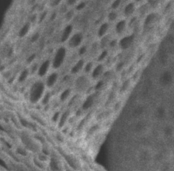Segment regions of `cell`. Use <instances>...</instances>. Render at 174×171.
Masks as SVG:
<instances>
[{"instance_id":"obj_17","label":"cell","mask_w":174,"mask_h":171,"mask_svg":"<svg viewBox=\"0 0 174 171\" xmlns=\"http://www.w3.org/2000/svg\"><path fill=\"white\" fill-rule=\"evenodd\" d=\"M50 168L51 169L52 171H59L60 166L58 164V162L56 159L52 158L50 161Z\"/></svg>"},{"instance_id":"obj_27","label":"cell","mask_w":174,"mask_h":171,"mask_svg":"<svg viewBox=\"0 0 174 171\" xmlns=\"http://www.w3.org/2000/svg\"><path fill=\"white\" fill-rule=\"evenodd\" d=\"M39 37H40V35H39V33H35V34H33L32 35V37H31V42H36V41L38 39Z\"/></svg>"},{"instance_id":"obj_13","label":"cell","mask_w":174,"mask_h":171,"mask_svg":"<svg viewBox=\"0 0 174 171\" xmlns=\"http://www.w3.org/2000/svg\"><path fill=\"white\" fill-rule=\"evenodd\" d=\"M109 29V25L108 23H104L101 25L98 31V35L99 37H104L106 34Z\"/></svg>"},{"instance_id":"obj_4","label":"cell","mask_w":174,"mask_h":171,"mask_svg":"<svg viewBox=\"0 0 174 171\" xmlns=\"http://www.w3.org/2000/svg\"><path fill=\"white\" fill-rule=\"evenodd\" d=\"M51 66V61H49V60H46V61H44L43 63L41 64V65L38 67V75L40 77L44 76L45 75L47 74L48 71L49 70L50 67Z\"/></svg>"},{"instance_id":"obj_18","label":"cell","mask_w":174,"mask_h":171,"mask_svg":"<svg viewBox=\"0 0 174 171\" xmlns=\"http://www.w3.org/2000/svg\"><path fill=\"white\" fill-rule=\"evenodd\" d=\"M71 94V90L70 89H67L63 91L61 93V96H60V99H61V101H65L68 99L69 96H70Z\"/></svg>"},{"instance_id":"obj_19","label":"cell","mask_w":174,"mask_h":171,"mask_svg":"<svg viewBox=\"0 0 174 171\" xmlns=\"http://www.w3.org/2000/svg\"><path fill=\"white\" fill-rule=\"evenodd\" d=\"M87 79L85 78H84L83 76L80 77L77 80V81H76V84H77L78 87H85L86 86V84H87Z\"/></svg>"},{"instance_id":"obj_20","label":"cell","mask_w":174,"mask_h":171,"mask_svg":"<svg viewBox=\"0 0 174 171\" xmlns=\"http://www.w3.org/2000/svg\"><path fill=\"white\" fill-rule=\"evenodd\" d=\"M65 159H66L67 162L68 163V164L70 165V166L72 167V168H74V169L76 168V164L75 161H74V158L71 157V156L66 155V156H65Z\"/></svg>"},{"instance_id":"obj_22","label":"cell","mask_w":174,"mask_h":171,"mask_svg":"<svg viewBox=\"0 0 174 171\" xmlns=\"http://www.w3.org/2000/svg\"><path fill=\"white\" fill-rule=\"evenodd\" d=\"M118 17V14L115 11H111L108 15V19H109L110 21H115L116 19Z\"/></svg>"},{"instance_id":"obj_30","label":"cell","mask_w":174,"mask_h":171,"mask_svg":"<svg viewBox=\"0 0 174 171\" xmlns=\"http://www.w3.org/2000/svg\"><path fill=\"white\" fill-rule=\"evenodd\" d=\"M0 166H1V167H3V168H5V169H8V166H7V164H6V163L5 161H4L3 159H0Z\"/></svg>"},{"instance_id":"obj_12","label":"cell","mask_w":174,"mask_h":171,"mask_svg":"<svg viewBox=\"0 0 174 171\" xmlns=\"http://www.w3.org/2000/svg\"><path fill=\"white\" fill-rule=\"evenodd\" d=\"M30 29H31V24H30V23H27L24 24L20 30L19 36L20 37H23L25 36V35H27L28 32L29 31Z\"/></svg>"},{"instance_id":"obj_35","label":"cell","mask_w":174,"mask_h":171,"mask_svg":"<svg viewBox=\"0 0 174 171\" xmlns=\"http://www.w3.org/2000/svg\"><path fill=\"white\" fill-rule=\"evenodd\" d=\"M103 84H104V82H103V81H99L98 82V84H97L96 88H97V89H99V88H101V87H102Z\"/></svg>"},{"instance_id":"obj_5","label":"cell","mask_w":174,"mask_h":171,"mask_svg":"<svg viewBox=\"0 0 174 171\" xmlns=\"http://www.w3.org/2000/svg\"><path fill=\"white\" fill-rule=\"evenodd\" d=\"M58 80V74L56 72H53L51 74L49 75L47 78H46V82L44 84L47 87L51 88L56 84Z\"/></svg>"},{"instance_id":"obj_33","label":"cell","mask_w":174,"mask_h":171,"mask_svg":"<svg viewBox=\"0 0 174 171\" xmlns=\"http://www.w3.org/2000/svg\"><path fill=\"white\" fill-rule=\"evenodd\" d=\"M73 15H74V13H73L72 11H69V12H67L66 15V18L67 20H70V19L72 18Z\"/></svg>"},{"instance_id":"obj_2","label":"cell","mask_w":174,"mask_h":171,"mask_svg":"<svg viewBox=\"0 0 174 171\" xmlns=\"http://www.w3.org/2000/svg\"><path fill=\"white\" fill-rule=\"evenodd\" d=\"M67 55V50L64 46H61L56 51L54 56L51 66L54 69H58L64 63Z\"/></svg>"},{"instance_id":"obj_16","label":"cell","mask_w":174,"mask_h":171,"mask_svg":"<svg viewBox=\"0 0 174 171\" xmlns=\"http://www.w3.org/2000/svg\"><path fill=\"white\" fill-rule=\"evenodd\" d=\"M29 69H24L23 71H22V72L20 73V74L19 76V78H18L19 82H22L25 81V80H27V78H28V76H29Z\"/></svg>"},{"instance_id":"obj_3","label":"cell","mask_w":174,"mask_h":171,"mask_svg":"<svg viewBox=\"0 0 174 171\" xmlns=\"http://www.w3.org/2000/svg\"><path fill=\"white\" fill-rule=\"evenodd\" d=\"M83 36L81 33H76L71 35L68 39V44L71 48H76L83 42Z\"/></svg>"},{"instance_id":"obj_6","label":"cell","mask_w":174,"mask_h":171,"mask_svg":"<svg viewBox=\"0 0 174 171\" xmlns=\"http://www.w3.org/2000/svg\"><path fill=\"white\" fill-rule=\"evenodd\" d=\"M134 40L133 35H129V36L124 37L123 39H121L119 45L122 49H127L131 46Z\"/></svg>"},{"instance_id":"obj_7","label":"cell","mask_w":174,"mask_h":171,"mask_svg":"<svg viewBox=\"0 0 174 171\" xmlns=\"http://www.w3.org/2000/svg\"><path fill=\"white\" fill-rule=\"evenodd\" d=\"M73 31V27L72 25H67L66 27L63 29L61 33V41L62 42H65L70 39L72 35V32Z\"/></svg>"},{"instance_id":"obj_10","label":"cell","mask_w":174,"mask_h":171,"mask_svg":"<svg viewBox=\"0 0 174 171\" xmlns=\"http://www.w3.org/2000/svg\"><path fill=\"white\" fill-rule=\"evenodd\" d=\"M126 22L125 20H121L120 22H119L117 24V25L115 26V30L117 33L118 34H121L122 33L124 30L126 29Z\"/></svg>"},{"instance_id":"obj_34","label":"cell","mask_w":174,"mask_h":171,"mask_svg":"<svg viewBox=\"0 0 174 171\" xmlns=\"http://www.w3.org/2000/svg\"><path fill=\"white\" fill-rule=\"evenodd\" d=\"M128 84H129V81H128V80H127V81H126V82H124V83L123 84V86H122V89H123V90L126 89L128 87Z\"/></svg>"},{"instance_id":"obj_40","label":"cell","mask_w":174,"mask_h":171,"mask_svg":"<svg viewBox=\"0 0 174 171\" xmlns=\"http://www.w3.org/2000/svg\"><path fill=\"white\" fill-rule=\"evenodd\" d=\"M76 2V1H67V3L68 4H70V6H72V4H75Z\"/></svg>"},{"instance_id":"obj_9","label":"cell","mask_w":174,"mask_h":171,"mask_svg":"<svg viewBox=\"0 0 174 171\" xmlns=\"http://www.w3.org/2000/svg\"><path fill=\"white\" fill-rule=\"evenodd\" d=\"M104 66L102 65H97L92 71V75L93 78L94 79L98 78L99 76H101L103 73H104Z\"/></svg>"},{"instance_id":"obj_1","label":"cell","mask_w":174,"mask_h":171,"mask_svg":"<svg viewBox=\"0 0 174 171\" xmlns=\"http://www.w3.org/2000/svg\"><path fill=\"white\" fill-rule=\"evenodd\" d=\"M45 91V84L42 81L35 82L29 91V99L31 103H36L42 99Z\"/></svg>"},{"instance_id":"obj_25","label":"cell","mask_w":174,"mask_h":171,"mask_svg":"<svg viewBox=\"0 0 174 171\" xmlns=\"http://www.w3.org/2000/svg\"><path fill=\"white\" fill-rule=\"evenodd\" d=\"M107 56H108V51H103L100 54V56H99L98 61H104L105 58L107 57Z\"/></svg>"},{"instance_id":"obj_8","label":"cell","mask_w":174,"mask_h":171,"mask_svg":"<svg viewBox=\"0 0 174 171\" xmlns=\"http://www.w3.org/2000/svg\"><path fill=\"white\" fill-rule=\"evenodd\" d=\"M85 66V61L83 59H80L78 62H76L75 65L72 67V68L71 69V73L73 74H76L78 72H80L84 68Z\"/></svg>"},{"instance_id":"obj_14","label":"cell","mask_w":174,"mask_h":171,"mask_svg":"<svg viewBox=\"0 0 174 171\" xmlns=\"http://www.w3.org/2000/svg\"><path fill=\"white\" fill-rule=\"evenodd\" d=\"M93 103H94V97H93V96H89L83 103V108L84 110H87L92 106Z\"/></svg>"},{"instance_id":"obj_31","label":"cell","mask_w":174,"mask_h":171,"mask_svg":"<svg viewBox=\"0 0 174 171\" xmlns=\"http://www.w3.org/2000/svg\"><path fill=\"white\" fill-rule=\"evenodd\" d=\"M85 6V3L81 2V3H80L78 5H77V6H76V9H77V10H78V11L82 10V9L84 8V7Z\"/></svg>"},{"instance_id":"obj_23","label":"cell","mask_w":174,"mask_h":171,"mask_svg":"<svg viewBox=\"0 0 174 171\" xmlns=\"http://www.w3.org/2000/svg\"><path fill=\"white\" fill-rule=\"evenodd\" d=\"M92 67H93V64L91 62H89L87 63L86 65L84 66V71L85 73H89L90 71L92 70Z\"/></svg>"},{"instance_id":"obj_24","label":"cell","mask_w":174,"mask_h":171,"mask_svg":"<svg viewBox=\"0 0 174 171\" xmlns=\"http://www.w3.org/2000/svg\"><path fill=\"white\" fill-rule=\"evenodd\" d=\"M155 19V15H154V14L149 15L147 18V19H146L145 24H149L151 23V22H153V21H154Z\"/></svg>"},{"instance_id":"obj_32","label":"cell","mask_w":174,"mask_h":171,"mask_svg":"<svg viewBox=\"0 0 174 171\" xmlns=\"http://www.w3.org/2000/svg\"><path fill=\"white\" fill-rule=\"evenodd\" d=\"M35 58V54H34V53L32 54V55H31V56H29V58L27 59V63H31V62H33V61H34Z\"/></svg>"},{"instance_id":"obj_11","label":"cell","mask_w":174,"mask_h":171,"mask_svg":"<svg viewBox=\"0 0 174 171\" xmlns=\"http://www.w3.org/2000/svg\"><path fill=\"white\" fill-rule=\"evenodd\" d=\"M69 116H70V111H66L64 113L62 114V115L59 118L58 121V126L59 127H63V125H65V123H66L67 120L68 119Z\"/></svg>"},{"instance_id":"obj_36","label":"cell","mask_w":174,"mask_h":171,"mask_svg":"<svg viewBox=\"0 0 174 171\" xmlns=\"http://www.w3.org/2000/svg\"><path fill=\"white\" fill-rule=\"evenodd\" d=\"M123 63H121L118 64V65L117 67V70H121V69L123 68Z\"/></svg>"},{"instance_id":"obj_21","label":"cell","mask_w":174,"mask_h":171,"mask_svg":"<svg viewBox=\"0 0 174 171\" xmlns=\"http://www.w3.org/2000/svg\"><path fill=\"white\" fill-rule=\"evenodd\" d=\"M51 93L50 92H46V93L44 94L42 96V103L43 105H46L47 103L49 102L50 99H51Z\"/></svg>"},{"instance_id":"obj_15","label":"cell","mask_w":174,"mask_h":171,"mask_svg":"<svg viewBox=\"0 0 174 171\" xmlns=\"http://www.w3.org/2000/svg\"><path fill=\"white\" fill-rule=\"evenodd\" d=\"M135 9V6L133 3H130L128 5H126V6L124 8V13L125 15L127 16L130 15L132 13H134Z\"/></svg>"},{"instance_id":"obj_38","label":"cell","mask_w":174,"mask_h":171,"mask_svg":"<svg viewBox=\"0 0 174 171\" xmlns=\"http://www.w3.org/2000/svg\"><path fill=\"white\" fill-rule=\"evenodd\" d=\"M18 153H19L20 154H21V155H25L26 153L22 149V148H18Z\"/></svg>"},{"instance_id":"obj_26","label":"cell","mask_w":174,"mask_h":171,"mask_svg":"<svg viewBox=\"0 0 174 171\" xmlns=\"http://www.w3.org/2000/svg\"><path fill=\"white\" fill-rule=\"evenodd\" d=\"M120 4H121V1H119V0H117V1H113V3L111 5V8L113 9V10H116V9L118 8L119 7V6H120Z\"/></svg>"},{"instance_id":"obj_28","label":"cell","mask_w":174,"mask_h":171,"mask_svg":"<svg viewBox=\"0 0 174 171\" xmlns=\"http://www.w3.org/2000/svg\"><path fill=\"white\" fill-rule=\"evenodd\" d=\"M59 118H60V113L59 112H56V113L54 114L53 117H52V120H53L54 122H56L58 121Z\"/></svg>"},{"instance_id":"obj_29","label":"cell","mask_w":174,"mask_h":171,"mask_svg":"<svg viewBox=\"0 0 174 171\" xmlns=\"http://www.w3.org/2000/svg\"><path fill=\"white\" fill-rule=\"evenodd\" d=\"M86 51H87V48H86V46H83L80 49L79 51H78V52H79L80 55H83V54L85 53Z\"/></svg>"},{"instance_id":"obj_39","label":"cell","mask_w":174,"mask_h":171,"mask_svg":"<svg viewBox=\"0 0 174 171\" xmlns=\"http://www.w3.org/2000/svg\"><path fill=\"white\" fill-rule=\"evenodd\" d=\"M46 13H43L41 15V16H40V18L41 21L43 20V19H44L46 18Z\"/></svg>"},{"instance_id":"obj_37","label":"cell","mask_w":174,"mask_h":171,"mask_svg":"<svg viewBox=\"0 0 174 171\" xmlns=\"http://www.w3.org/2000/svg\"><path fill=\"white\" fill-rule=\"evenodd\" d=\"M116 44H117V41L115 40H112V42H110V45L111 47H114V46H116Z\"/></svg>"}]
</instances>
